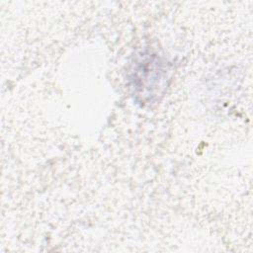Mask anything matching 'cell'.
<instances>
[{
    "mask_svg": "<svg viewBox=\"0 0 253 253\" xmlns=\"http://www.w3.org/2000/svg\"><path fill=\"white\" fill-rule=\"evenodd\" d=\"M134 72H133V86L137 89H141L142 86H145L141 94H145L149 96V88L151 85V81H155L159 86L161 81L164 80L160 73H165V69H162L161 62L156 56L145 57L142 61L137 62ZM165 75V74H163Z\"/></svg>",
    "mask_w": 253,
    "mask_h": 253,
    "instance_id": "6da1fadb",
    "label": "cell"
}]
</instances>
